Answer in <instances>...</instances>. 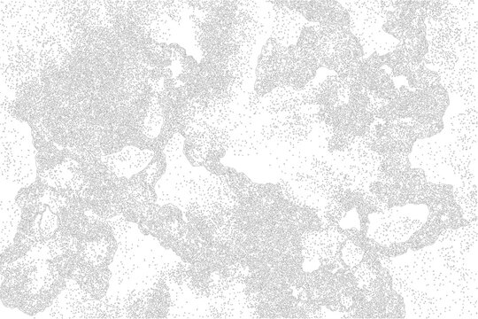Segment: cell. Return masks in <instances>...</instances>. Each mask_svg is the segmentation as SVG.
<instances>
[{
	"instance_id": "44dd1931",
	"label": "cell",
	"mask_w": 478,
	"mask_h": 319,
	"mask_svg": "<svg viewBox=\"0 0 478 319\" xmlns=\"http://www.w3.org/2000/svg\"><path fill=\"white\" fill-rule=\"evenodd\" d=\"M269 3H272V6L266 18L270 22V38L285 47L295 45L302 30L310 22L301 13L285 5L282 1Z\"/></svg>"
},
{
	"instance_id": "277c9868",
	"label": "cell",
	"mask_w": 478,
	"mask_h": 319,
	"mask_svg": "<svg viewBox=\"0 0 478 319\" xmlns=\"http://www.w3.org/2000/svg\"><path fill=\"white\" fill-rule=\"evenodd\" d=\"M263 97L267 118L261 125V136L266 142L297 147L310 137L317 107L306 102V85L299 89L279 87Z\"/></svg>"
},
{
	"instance_id": "ba28073f",
	"label": "cell",
	"mask_w": 478,
	"mask_h": 319,
	"mask_svg": "<svg viewBox=\"0 0 478 319\" xmlns=\"http://www.w3.org/2000/svg\"><path fill=\"white\" fill-rule=\"evenodd\" d=\"M477 15V1H446L440 15L425 19L428 51L424 64L451 70L459 60L458 45L464 21Z\"/></svg>"
},
{
	"instance_id": "ffe728a7",
	"label": "cell",
	"mask_w": 478,
	"mask_h": 319,
	"mask_svg": "<svg viewBox=\"0 0 478 319\" xmlns=\"http://www.w3.org/2000/svg\"><path fill=\"white\" fill-rule=\"evenodd\" d=\"M382 66L381 55L374 52L358 64L349 79L356 82L377 97L390 100L395 96L397 88L393 78Z\"/></svg>"
},
{
	"instance_id": "f1b7e54d",
	"label": "cell",
	"mask_w": 478,
	"mask_h": 319,
	"mask_svg": "<svg viewBox=\"0 0 478 319\" xmlns=\"http://www.w3.org/2000/svg\"><path fill=\"white\" fill-rule=\"evenodd\" d=\"M350 15L351 23L370 27L382 25L387 12L391 9V1H340Z\"/></svg>"
},
{
	"instance_id": "4dcf8cb0",
	"label": "cell",
	"mask_w": 478,
	"mask_h": 319,
	"mask_svg": "<svg viewBox=\"0 0 478 319\" xmlns=\"http://www.w3.org/2000/svg\"><path fill=\"white\" fill-rule=\"evenodd\" d=\"M477 107H466L449 119V129L454 140L469 145L477 144Z\"/></svg>"
},
{
	"instance_id": "52a82bcc",
	"label": "cell",
	"mask_w": 478,
	"mask_h": 319,
	"mask_svg": "<svg viewBox=\"0 0 478 319\" xmlns=\"http://www.w3.org/2000/svg\"><path fill=\"white\" fill-rule=\"evenodd\" d=\"M296 45L310 53L320 67L332 70L343 79L351 78L365 58L359 42L349 28L310 23Z\"/></svg>"
},
{
	"instance_id": "d590c367",
	"label": "cell",
	"mask_w": 478,
	"mask_h": 319,
	"mask_svg": "<svg viewBox=\"0 0 478 319\" xmlns=\"http://www.w3.org/2000/svg\"><path fill=\"white\" fill-rule=\"evenodd\" d=\"M442 229L432 220L427 219L420 229L414 231L405 241L409 251H417L435 245Z\"/></svg>"
},
{
	"instance_id": "836d02e7",
	"label": "cell",
	"mask_w": 478,
	"mask_h": 319,
	"mask_svg": "<svg viewBox=\"0 0 478 319\" xmlns=\"http://www.w3.org/2000/svg\"><path fill=\"white\" fill-rule=\"evenodd\" d=\"M412 167L408 155L395 153L382 156L377 181L391 185L398 182Z\"/></svg>"
},
{
	"instance_id": "9a60e30c",
	"label": "cell",
	"mask_w": 478,
	"mask_h": 319,
	"mask_svg": "<svg viewBox=\"0 0 478 319\" xmlns=\"http://www.w3.org/2000/svg\"><path fill=\"white\" fill-rule=\"evenodd\" d=\"M364 136L369 148L381 156L395 153L409 156L417 141L409 119L383 121L374 118Z\"/></svg>"
},
{
	"instance_id": "83f0119b",
	"label": "cell",
	"mask_w": 478,
	"mask_h": 319,
	"mask_svg": "<svg viewBox=\"0 0 478 319\" xmlns=\"http://www.w3.org/2000/svg\"><path fill=\"white\" fill-rule=\"evenodd\" d=\"M112 278L110 267L94 266L81 257L73 272L72 279L95 299H102L109 290Z\"/></svg>"
},
{
	"instance_id": "d6986e66",
	"label": "cell",
	"mask_w": 478,
	"mask_h": 319,
	"mask_svg": "<svg viewBox=\"0 0 478 319\" xmlns=\"http://www.w3.org/2000/svg\"><path fill=\"white\" fill-rule=\"evenodd\" d=\"M477 56H459L451 70L436 69L441 85L459 96L466 107H477Z\"/></svg>"
},
{
	"instance_id": "74e56055",
	"label": "cell",
	"mask_w": 478,
	"mask_h": 319,
	"mask_svg": "<svg viewBox=\"0 0 478 319\" xmlns=\"http://www.w3.org/2000/svg\"><path fill=\"white\" fill-rule=\"evenodd\" d=\"M364 255V251L349 238L346 239L342 251L341 258L345 268H351L358 265Z\"/></svg>"
},
{
	"instance_id": "e575fe53",
	"label": "cell",
	"mask_w": 478,
	"mask_h": 319,
	"mask_svg": "<svg viewBox=\"0 0 478 319\" xmlns=\"http://www.w3.org/2000/svg\"><path fill=\"white\" fill-rule=\"evenodd\" d=\"M477 182L466 181L453 189V197L467 222H477L478 217Z\"/></svg>"
},
{
	"instance_id": "1f68e13d",
	"label": "cell",
	"mask_w": 478,
	"mask_h": 319,
	"mask_svg": "<svg viewBox=\"0 0 478 319\" xmlns=\"http://www.w3.org/2000/svg\"><path fill=\"white\" fill-rule=\"evenodd\" d=\"M412 90L407 86H401L392 99L386 100L374 113V118L383 121L409 119Z\"/></svg>"
},
{
	"instance_id": "8d00e7d4",
	"label": "cell",
	"mask_w": 478,
	"mask_h": 319,
	"mask_svg": "<svg viewBox=\"0 0 478 319\" xmlns=\"http://www.w3.org/2000/svg\"><path fill=\"white\" fill-rule=\"evenodd\" d=\"M405 78L408 82V88L412 89V90L441 84L439 74L435 70L427 67L424 63L411 71Z\"/></svg>"
},
{
	"instance_id": "cb8c5ba5",
	"label": "cell",
	"mask_w": 478,
	"mask_h": 319,
	"mask_svg": "<svg viewBox=\"0 0 478 319\" xmlns=\"http://www.w3.org/2000/svg\"><path fill=\"white\" fill-rule=\"evenodd\" d=\"M411 165L421 169L431 183H444L443 144L433 138L417 140L409 155Z\"/></svg>"
},
{
	"instance_id": "f546056e",
	"label": "cell",
	"mask_w": 478,
	"mask_h": 319,
	"mask_svg": "<svg viewBox=\"0 0 478 319\" xmlns=\"http://www.w3.org/2000/svg\"><path fill=\"white\" fill-rule=\"evenodd\" d=\"M350 30L359 42L365 57L374 52L379 55L391 52L398 43L394 37L382 30V25L363 27L351 23Z\"/></svg>"
},
{
	"instance_id": "8fae6325",
	"label": "cell",
	"mask_w": 478,
	"mask_h": 319,
	"mask_svg": "<svg viewBox=\"0 0 478 319\" xmlns=\"http://www.w3.org/2000/svg\"><path fill=\"white\" fill-rule=\"evenodd\" d=\"M478 224L468 222L457 229L443 230L435 249L443 266L466 279L477 280Z\"/></svg>"
},
{
	"instance_id": "e0dca14e",
	"label": "cell",
	"mask_w": 478,
	"mask_h": 319,
	"mask_svg": "<svg viewBox=\"0 0 478 319\" xmlns=\"http://www.w3.org/2000/svg\"><path fill=\"white\" fill-rule=\"evenodd\" d=\"M117 249L118 243L112 227L97 214L83 237L78 239L79 256L94 266H110Z\"/></svg>"
},
{
	"instance_id": "f35d334b",
	"label": "cell",
	"mask_w": 478,
	"mask_h": 319,
	"mask_svg": "<svg viewBox=\"0 0 478 319\" xmlns=\"http://www.w3.org/2000/svg\"><path fill=\"white\" fill-rule=\"evenodd\" d=\"M406 315L404 298L393 290L385 307L383 318H403Z\"/></svg>"
},
{
	"instance_id": "ac0fdd59",
	"label": "cell",
	"mask_w": 478,
	"mask_h": 319,
	"mask_svg": "<svg viewBox=\"0 0 478 319\" xmlns=\"http://www.w3.org/2000/svg\"><path fill=\"white\" fill-rule=\"evenodd\" d=\"M374 214L376 217L369 223L366 235L381 245L405 241L422 225L420 220L409 216L400 206Z\"/></svg>"
},
{
	"instance_id": "d6a6232c",
	"label": "cell",
	"mask_w": 478,
	"mask_h": 319,
	"mask_svg": "<svg viewBox=\"0 0 478 319\" xmlns=\"http://www.w3.org/2000/svg\"><path fill=\"white\" fill-rule=\"evenodd\" d=\"M21 217V209L15 199L4 198L1 200V253L13 244L19 223Z\"/></svg>"
},
{
	"instance_id": "4316f807",
	"label": "cell",
	"mask_w": 478,
	"mask_h": 319,
	"mask_svg": "<svg viewBox=\"0 0 478 319\" xmlns=\"http://www.w3.org/2000/svg\"><path fill=\"white\" fill-rule=\"evenodd\" d=\"M443 164L461 182H477V144L469 145L455 140L443 144Z\"/></svg>"
},
{
	"instance_id": "2e32d148",
	"label": "cell",
	"mask_w": 478,
	"mask_h": 319,
	"mask_svg": "<svg viewBox=\"0 0 478 319\" xmlns=\"http://www.w3.org/2000/svg\"><path fill=\"white\" fill-rule=\"evenodd\" d=\"M411 252L408 256L412 276L411 288L433 294L441 293L448 285L452 271L443 266L435 245Z\"/></svg>"
},
{
	"instance_id": "9c48e42d",
	"label": "cell",
	"mask_w": 478,
	"mask_h": 319,
	"mask_svg": "<svg viewBox=\"0 0 478 319\" xmlns=\"http://www.w3.org/2000/svg\"><path fill=\"white\" fill-rule=\"evenodd\" d=\"M37 166L29 124L1 109V175L21 187L35 181Z\"/></svg>"
},
{
	"instance_id": "5bb4252c",
	"label": "cell",
	"mask_w": 478,
	"mask_h": 319,
	"mask_svg": "<svg viewBox=\"0 0 478 319\" xmlns=\"http://www.w3.org/2000/svg\"><path fill=\"white\" fill-rule=\"evenodd\" d=\"M347 238L340 228L305 231L301 237L302 257L331 272L345 268L341 251Z\"/></svg>"
},
{
	"instance_id": "6da1fadb",
	"label": "cell",
	"mask_w": 478,
	"mask_h": 319,
	"mask_svg": "<svg viewBox=\"0 0 478 319\" xmlns=\"http://www.w3.org/2000/svg\"><path fill=\"white\" fill-rule=\"evenodd\" d=\"M1 74L13 93L61 69L88 27L78 1H1Z\"/></svg>"
},
{
	"instance_id": "30bf717a",
	"label": "cell",
	"mask_w": 478,
	"mask_h": 319,
	"mask_svg": "<svg viewBox=\"0 0 478 319\" xmlns=\"http://www.w3.org/2000/svg\"><path fill=\"white\" fill-rule=\"evenodd\" d=\"M184 141L182 135L176 132L165 145L166 169L155 185L158 205L173 204L183 213L188 205L190 183L197 175L184 153Z\"/></svg>"
},
{
	"instance_id": "7402d4cb",
	"label": "cell",
	"mask_w": 478,
	"mask_h": 319,
	"mask_svg": "<svg viewBox=\"0 0 478 319\" xmlns=\"http://www.w3.org/2000/svg\"><path fill=\"white\" fill-rule=\"evenodd\" d=\"M449 103L448 92L441 84L414 89L412 94L409 119L421 124L441 121Z\"/></svg>"
},
{
	"instance_id": "7c38bea8",
	"label": "cell",
	"mask_w": 478,
	"mask_h": 319,
	"mask_svg": "<svg viewBox=\"0 0 478 319\" xmlns=\"http://www.w3.org/2000/svg\"><path fill=\"white\" fill-rule=\"evenodd\" d=\"M186 5L184 1H127V12L145 37L164 43L173 35V23H181Z\"/></svg>"
},
{
	"instance_id": "8992f818",
	"label": "cell",
	"mask_w": 478,
	"mask_h": 319,
	"mask_svg": "<svg viewBox=\"0 0 478 319\" xmlns=\"http://www.w3.org/2000/svg\"><path fill=\"white\" fill-rule=\"evenodd\" d=\"M156 288L145 291L119 289L97 300L84 292L73 279H67L58 298L67 318H145L149 301Z\"/></svg>"
},
{
	"instance_id": "603a6c76",
	"label": "cell",
	"mask_w": 478,
	"mask_h": 319,
	"mask_svg": "<svg viewBox=\"0 0 478 319\" xmlns=\"http://www.w3.org/2000/svg\"><path fill=\"white\" fill-rule=\"evenodd\" d=\"M282 3L301 13L308 22L350 29V15L338 1H282Z\"/></svg>"
},
{
	"instance_id": "484cf974",
	"label": "cell",
	"mask_w": 478,
	"mask_h": 319,
	"mask_svg": "<svg viewBox=\"0 0 478 319\" xmlns=\"http://www.w3.org/2000/svg\"><path fill=\"white\" fill-rule=\"evenodd\" d=\"M349 85L337 74L328 75L317 83L306 84V102L318 109L331 108L348 102Z\"/></svg>"
},
{
	"instance_id": "4fadbf2b",
	"label": "cell",
	"mask_w": 478,
	"mask_h": 319,
	"mask_svg": "<svg viewBox=\"0 0 478 319\" xmlns=\"http://www.w3.org/2000/svg\"><path fill=\"white\" fill-rule=\"evenodd\" d=\"M330 161L354 181L351 190L367 193L377 181L382 156L369 148L365 136L355 137L342 151L328 152Z\"/></svg>"
},
{
	"instance_id": "d4e9b609",
	"label": "cell",
	"mask_w": 478,
	"mask_h": 319,
	"mask_svg": "<svg viewBox=\"0 0 478 319\" xmlns=\"http://www.w3.org/2000/svg\"><path fill=\"white\" fill-rule=\"evenodd\" d=\"M154 154L152 150L127 145L119 152L102 155L101 160L118 177L129 179L143 171Z\"/></svg>"
},
{
	"instance_id": "3957f363",
	"label": "cell",
	"mask_w": 478,
	"mask_h": 319,
	"mask_svg": "<svg viewBox=\"0 0 478 319\" xmlns=\"http://www.w3.org/2000/svg\"><path fill=\"white\" fill-rule=\"evenodd\" d=\"M238 200V195L226 176L198 174L190 183L184 214L212 230L217 241L232 242L239 237L235 215Z\"/></svg>"
},
{
	"instance_id": "7a4b0ae2",
	"label": "cell",
	"mask_w": 478,
	"mask_h": 319,
	"mask_svg": "<svg viewBox=\"0 0 478 319\" xmlns=\"http://www.w3.org/2000/svg\"><path fill=\"white\" fill-rule=\"evenodd\" d=\"M194 40L204 61L221 66L236 80L252 74V52L240 51L234 43L236 1H190Z\"/></svg>"
},
{
	"instance_id": "5b68a950",
	"label": "cell",
	"mask_w": 478,
	"mask_h": 319,
	"mask_svg": "<svg viewBox=\"0 0 478 319\" xmlns=\"http://www.w3.org/2000/svg\"><path fill=\"white\" fill-rule=\"evenodd\" d=\"M320 68L315 58L296 44L282 46L268 38L258 59L254 90L263 97L279 87L302 89Z\"/></svg>"
}]
</instances>
